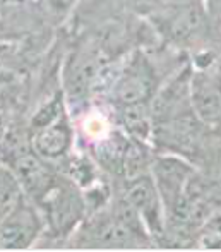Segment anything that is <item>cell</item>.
<instances>
[{
	"instance_id": "obj_1",
	"label": "cell",
	"mask_w": 221,
	"mask_h": 252,
	"mask_svg": "<svg viewBox=\"0 0 221 252\" xmlns=\"http://www.w3.org/2000/svg\"><path fill=\"white\" fill-rule=\"evenodd\" d=\"M30 213H21L19 220L12 221L10 218H5V225L2 226V246L5 249H16V247H26L31 242L34 235V223H28Z\"/></svg>"
},
{
	"instance_id": "obj_2",
	"label": "cell",
	"mask_w": 221,
	"mask_h": 252,
	"mask_svg": "<svg viewBox=\"0 0 221 252\" xmlns=\"http://www.w3.org/2000/svg\"><path fill=\"white\" fill-rule=\"evenodd\" d=\"M67 146H69V132L62 126L50 127L36 139V148L46 156L60 155L67 150Z\"/></svg>"
},
{
	"instance_id": "obj_3",
	"label": "cell",
	"mask_w": 221,
	"mask_h": 252,
	"mask_svg": "<svg viewBox=\"0 0 221 252\" xmlns=\"http://www.w3.org/2000/svg\"><path fill=\"white\" fill-rule=\"evenodd\" d=\"M17 172L21 175V180L24 182V186L31 190V192L36 194L38 190H41L46 187V173L41 168V165L31 156L26 158H21L17 163Z\"/></svg>"
},
{
	"instance_id": "obj_4",
	"label": "cell",
	"mask_w": 221,
	"mask_h": 252,
	"mask_svg": "<svg viewBox=\"0 0 221 252\" xmlns=\"http://www.w3.org/2000/svg\"><path fill=\"white\" fill-rule=\"evenodd\" d=\"M195 100L204 119H216L221 113V94L213 86H202L195 94Z\"/></svg>"
},
{
	"instance_id": "obj_5",
	"label": "cell",
	"mask_w": 221,
	"mask_h": 252,
	"mask_svg": "<svg viewBox=\"0 0 221 252\" xmlns=\"http://www.w3.org/2000/svg\"><path fill=\"white\" fill-rule=\"evenodd\" d=\"M96 237H98L99 242L106 244V246H122V244L129 242L130 239L129 228H126L122 221L103 223L96 232Z\"/></svg>"
},
{
	"instance_id": "obj_6",
	"label": "cell",
	"mask_w": 221,
	"mask_h": 252,
	"mask_svg": "<svg viewBox=\"0 0 221 252\" xmlns=\"http://www.w3.org/2000/svg\"><path fill=\"white\" fill-rule=\"evenodd\" d=\"M184 166L178 165L175 161H161L158 166V177H159V184L163 187L168 186L170 194L173 197H177V190L182 184V177H184Z\"/></svg>"
},
{
	"instance_id": "obj_7",
	"label": "cell",
	"mask_w": 221,
	"mask_h": 252,
	"mask_svg": "<svg viewBox=\"0 0 221 252\" xmlns=\"http://www.w3.org/2000/svg\"><path fill=\"white\" fill-rule=\"evenodd\" d=\"M19 201V190L14 177L2 172V218H9Z\"/></svg>"
},
{
	"instance_id": "obj_8",
	"label": "cell",
	"mask_w": 221,
	"mask_h": 252,
	"mask_svg": "<svg viewBox=\"0 0 221 252\" xmlns=\"http://www.w3.org/2000/svg\"><path fill=\"white\" fill-rule=\"evenodd\" d=\"M148 94V83L141 76H132L120 88V98L126 103H135Z\"/></svg>"
},
{
	"instance_id": "obj_9",
	"label": "cell",
	"mask_w": 221,
	"mask_h": 252,
	"mask_svg": "<svg viewBox=\"0 0 221 252\" xmlns=\"http://www.w3.org/2000/svg\"><path fill=\"white\" fill-rule=\"evenodd\" d=\"M129 197L134 208H142V211H148L149 208H153L151 204L155 201V194H153V187L149 180H139L137 184H134L130 187Z\"/></svg>"
},
{
	"instance_id": "obj_10",
	"label": "cell",
	"mask_w": 221,
	"mask_h": 252,
	"mask_svg": "<svg viewBox=\"0 0 221 252\" xmlns=\"http://www.w3.org/2000/svg\"><path fill=\"white\" fill-rule=\"evenodd\" d=\"M124 168H126V173L130 177L137 175L142 168V156L139 153L137 148H126V155H124Z\"/></svg>"
},
{
	"instance_id": "obj_11",
	"label": "cell",
	"mask_w": 221,
	"mask_h": 252,
	"mask_svg": "<svg viewBox=\"0 0 221 252\" xmlns=\"http://www.w3.org/2000/svg\"><path fill=\"white\" fill-rule=\"evenodd\" d=\"M126 126H129L130 130H141V127L146 126L144 115L139 108H129L126 112Z\"/></svg>"
}]
</instances>
